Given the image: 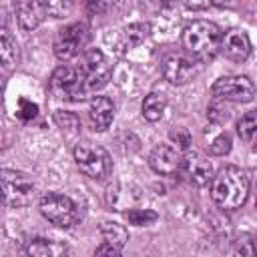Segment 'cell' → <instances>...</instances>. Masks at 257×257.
<instances>
[{"mask_svg": "<svg viewBox=\"0 0 257 257\" xmlns=\"http://www.w3.org/2000/svg\"><path fill=\"white\" fill-rule=\"evenodd\" d=\"M249 195V177L241 167L227 165L213 175L211 181V199L219 209L235 211L239 209Z\"/></svg>", "mask_w": 257, "mask_h": 257, "instance_id": "1", "label": "cell"}, {"mask_svg": "<svg viewBox=\"0 0 257 257\" xmlns=\"http://www.w3.org/2000/svg\"><path fill=\"white\" fill-rule=\"evenodd\" d=\"M221 28L211 20H193L183 28V48L199 62H211L221 50Z\"/></svg>", "mask_w": 257, "mask_h": 257, "instance_id": "2", "label": "cell"}, {"mask_svg": "<svg viewBox=\"0 0 257 257\" xmlns=\"http://www.w3.org/2000/svg\"><path fill=\"white\" fill-rule=\"evenodd\" d=\"M76 70H78L80 80H82L84 96H90L92 92L100 90L108 82V78L112 74V64L102 50L90 48V50H84L80 54Z\"/></svg>", "mask_w": 257, "mask_h": 257, "instance_id": "3", "label": "cell"}, {"mask_svg": "<svg viewBox=\"0 0 257 257\" xmlns=\"http://www.w3.org/2000/svg\"><path fill=\"white\" fill-rule=\"evenodd\" d=\"M74 161L76 167L80 169L82 175H86L88 179H106L112 171V161L108 157V153L90 143V141H80L74 147Z\"/></svg>", "mask_w": 257, "mask_h": 257, "instance_id": "4", "label": "cell"}, {"mask_svg": "<svg viewBox=\"0 0 257 257\" xmlns=\"http://www.w3.org/2000/svg\"><path fill=\"white\" fill-rule=\"evenodd\" d=\"M34 183L26 173L20 171H2V197L6 207H26L34 199Z\"/></svg>", "mask_w": 257, "mask_h": 257, "instance_id": "5", "label": "cell"}, {"mask_svg": "<svg viewBox=\"0 0 257 257\" xmlns=\"http://www.w3.org/2000/svg\"><path fill=\"white\" fill-rule=\"evenodd\" d=\"M40 213L44 219L58 227H72L80 219L76 203L60 193H46L40 199Z\"/></svg>", "mask_w": 257, "mask_h": 257, "instance_id": "6", "label": "cell"}, {"mask_svg": "<svg viewBox=\"0 0 257 257\" xmlns=\"http://www.w3.org/2000/svg\"><path fill=\"white\" fill-rule=\"evenodd\" d=\"M211 94L215 100H231V102H249L255 96V84L245 74L221 76L213 82Z\"/></svg>", "mask_w": 257, "mask_h": 257, "instance_id": "7", "label": "cell"}, {"mask_svg": "<svg viewBox=\"0 0 257 257\" xmlns=\"http://www.w3.org/2000/svg\"><path fill=\"white\" fill-rule=\"evenodd\" d=\"M86 42H88V26L84 22H72L62 30H58L54 38V56L58 60H70L76 54H80Z\"/></svg>", "mask_w": 257, "mask_h": 257, "instance_id": "8", "label": "cell"}, {"mask_svg": "<svg viewBox=\"0 0 257 257\" xmlns=\"http://www.w3.org/2000/svg\"><path fill=\"white\" fill-rule=\"evenodd\" d=\"M48 84H50L52 94L58 96V98H66V100H82V98H86L76 66H66V64L58 66L52 72Z\"/></svg>", "mask_w": 257, "mask_h": 257, "instance_id": "9", "label": "cell"}, {"mask_svg": "<svg viewBox=\"0 0 257 257\" xmlns=\"http://www.w3.org/2000/svg\"><path fill=\"white\" fill-rule=\"evenodd\" d=\"M161 70H163L165 80H169L171 84H177V86L187 84L197 76V66L193 64V60H189L181 54L165 56L163 64H161Z\"/></svg>", "mask_w": 257, "mask_h": 257, "instance_id": "10", "label": "cell"}, {"mask_svg": "<svg viewBox=\"0 0 257 257\" xmlns=\"http://www.w3.org/2000/svg\"><path fill=\"white\" fill-rule=\"evenodd\" d=\"M179 173H183V177H187V181L195 187H205L213 181V167L199 153H189L187 157H183Z\"/></svg>", "mask_w": 257, "mask_h": 257, "instance_id": "11", "label": "cell"}, {"mask_svg": "<svg viewBox=\"0 0 257 257\" xmlns=\"http://www.w3.org/2000/svg\"><path fill=\"white\" fill-rule=\"evenodd\" d=\"M181 163H183L181 153L171 145H157L149 155V165L159 175L171 177V175L179 173Z\"/></svg>", "mask_w": 257, "mask_h": 257, "instance_id": "12", "label": "cell"}, {"mask_svg": "<svg viewBox=\"0 0 257 257\" xmlns=\"http://www.w3.org/2000/svg\"><path fill=\"white\" fill-rule=\"evenodd\" d=\"M221 52L233 62L247 60L251 54V40H249L247 32H243L239 28L225 32V36L221 38Z\"/></svg>", "mask_w": 257, "mask_h": 257, "instance_id": "13", "label": "cell"}, {"mask_svg": "<svg viewBox=\"0 0 257 257\" xmlns=\"http://www.w3.org/2000/svg\"><path fill=\"white\" fill-rule=\"evenodd\" d=\"M14 10L22 30H34L44 20V14H46L40 0H16Z\"/></svg>", "mask_w": 257, "mask_h": 257, "instance_id": "14", "label": "cell"}, {"mask_svg": "<svg viewBox=\"0 0 257 257\" xmlns=\"http://www.w3.org/2000/svg\"><path fill=\"white\" fill-rule=\"evenodd\" d=\"M88 118H90V124L94 131H98V133L106 131L114 118L112 100L108 96H94L90 100V106H88Z\"/></svg>", "mask_w": 257, "mask_h": 257, "instance_id": "15", "label": "cell"}, {"mask_svg": "<svg viewBox=\"0 0 257 257\" xmlns=\"http://www.w3.org/2000/svg\"><path fill=\"white\" fill-rule=\"evenodd\" d=\"M24 251L32 257H54V255H60L66 251L64 245L56 243V241H50V239H42V237H36V239H30L24 247Z\"/></svg>", "mask_w": 257, "mask_h": 257, "instance_id": "16", "label": "cell"}, {"mask_svg": "<svg viewBox=\"0 0 257 257\" xmlns=\"http://www.w3.org/2000/svg\"><path fill=\"white\" fill-rule=\"evenodd\" d=\"M100 235H102V239L106 243H110V245H114L118 249H122L126 245V241H128V231L124 229V225L114 223V221H104L100 225Z\"/></svg>", "mask_w": 257, "mask_h": 257, "instance_id": "17", "label": "cell"}, {"mask_svg": "<svg viewBox=\"0 0 257 257\" xmlns=\"http://www.w3.org/2000/svg\"><path fill=\"white\" fill-rule=\"evenodd\" d=\"M165 108H167V98H165V94H161V92H151V94H147L145 100H143V116H145L147 120H151V122L159 120V118L163 116Z\"/></svg>", "mask_w": 257, "mask_h": 257, "instance_id": "18", "label": "cell"}, {"mask_svg": "<svg viewBox=\"0 0 257 257\" xmlns=\"http://www.w3.org/2000/svg\"><path fill=\"white\" fill-rule=\"evenodd\" d=\"M0 60H2V66L6 70L16 66V62H18V46L6 28L0 34Z\"/></svg>", "mask_w": 257, "mask_h": 257, "instance_id": "19", "label": "cell"}, {"mask_svg": "<svg viewBox=\"0 0 257 257\" xmlns=\"http://www.w3.org/2000/svg\"><path fill=\"white\" fill-rule=\"evenodd\" d=\"M151 32V26L145 24V22H135V24H128L124 30H122V40H124V46H137L141 44Z\"/></svg>", "mask_w": 257, "mask_h": 257, "instance_id": "20", "label": "cell"}, {"mask_svg": "<svg viewBox=\"0 0 257 257\" xmlns=\"http://www.w3.org/2000/svg\"><path fill=\"white\" fill-rule=\"evenodd\" d=\"M237 135L243 141H251L257 135V108L245 112L239 120H237Z\"/></svg>", "mask_w": 257, "mask_h": 257, "instance_id": "21", "label": "cell"}, {"mask_svg": "<svg viewBox=\"0 0 257 257\" xmlns=\"http://www.w3.org/2000/svg\"><path fill=\"white\" fill-rule=\"evenodd\" d=\"M46 14L54 16V18H64L72 12V6H74V0H40Z\"/></svg>", "mask_w": 257, "mask_h": 257, "instance_id": "22", "label": "cell"}, {"mask_svg": "<svg viewBox=\"0 0 257 257\" xmlns=\"http://www.w3.org/2000/svg\"><path fill=\"white\" fill-rule=\"evenodd\" d=\"M126 219L131 225H137V227H145V225H151L159 219V215L151 209H131L126 211Z\"/></svg>", "mask_w": 257, "mask_h": 257, "instance_id": "23", "label": "cell"}, {"mask_svg": "<svg viewBox=\"0 0 257 257\" xmlns=\"http://www.w3.org/2000/svg\"><path fill=\"white\" fill-rule=\"evenodd\" d=\"M54 122L62 131H68V133H76L80 128V118L70 110H56L54 112Z\"/></svg>", "mask_w": 257, "mask_h": 257, "instance_id": "24", "label": "cell"}, {"mask_svg": "<svg viewBox=\"0 0 257 257\" xmlns=\"http://www.w3.org/2000/svg\"><path fill=\"white\" fill-rule=\"evenodd\" d=\"M231 151V135L229 133H221L211 145H209V153L213 157H223Z\"/></svg>", "mask_w": 257, "mask_h": 257, "instance_id": "25", "label": "cell"}, {"mask_svg": "<svg viewBox=\"0 0 257 257\" xmlns=\"http://www.w3.org/2000/svg\"><path fill=\"white\" fill-rule=\"evenodd\" d=\"M38 114V106L32 102V100H28V98H20L18 100V108H16V116L20 118V120H32L34 116Z\"/></svg>", "mask_w": 257, "mask_h": 257, "instance_id": "26", "label": "cell"}, {"mask_svg": "<svg viewBox=\"0 0 257 257\" xmlns=\"http://www.w3.org/2000/svg\"><path fill=\"white\" fill-rule=\"evenodd\" d=\"M207 116L211 122H217V124H223L231 114H229V108L221 102H213L209 108H207Z\"/></svg>", "mask_w": 257, "mask_h": 257, "instance_id": "27", "label": "cell"}, {"mask_svg": "<svg viewBox=\"0 0 257 257\" xmlns=\"http://www.w3.org/2000/svg\"><path fill=\"white\" fill-rule=\"evenodd\" d=\"M233 2L235 0H183V4L193 10H203L209 6H233Z\"/></svg>", "mask_w": 257, "mask_h": 257, "instance_id": "28", "label": "cell"}, {"mask_svg": "<svg viewBox=\"0 0 257 257\" xmlns=\"http://www.w3.org/2000/svg\"><path fill=\"white\" fill-rule=\"evenodd\" d=\"M171 139H173L181 149H189V145H191V135H189V131H187L185 126L173 128V131H171Z\"/></svg>", "mask_w": 257, "mask_h": 257, "instance_id": "29", "label": "cell"}, {"mask_svg": "<svg viewBox=\"0 0 257 257\" xmlns=\"http://www.w3.org/2000/svg\"><path fill=\"white\" fill-rule=\"evenodd\" d=\"M84 10L90 16H98V14H102L106 10V2L104 0H86L84 2Z\"/></svg>", "mask_w": 257, "mask_h": 257, "instance_id": "30", "label": "cell"}, {"mask_svg": "<svg viewBox=\"0 0 257 257\" xmlns=\"http://www.w3.org/2000/svg\"><path fill=\"white\" fill-rule=\"evenodd\" d=\"M94 253H96V255H118V253H120V249L104 241L102 245H98V247H96V251H94Z\"/></svg>", "mask_w": 257, "mask_h": 257, "instance_id": "31", "label": "cell"}, {"mask_svg": "<svg viewBox=\"0 0 257 257\" xmlns=\"http://www.w3.org/2000/svg\"><path fill=\"white\" fill-rule=\"evenodd\" d=\"M151 6H155V8H161V10H165V8H171L177 0H147Z\"/></svg>", "mask_w": 257, "mask_h": 257, "instance_id": "32", "label": "cell"}, {"mask_svg": "<svg viewBox=\"0 0 257 257\" xmlns=\"http://www.w3.org/2000/svg\"><path fill=\"white\" fill-rule=\"evenodd\" d=\"M253 185H255V209H257V173H255V183Z\"/></svg>", "mask_w": 257, "mask_h": 257, "instance_id": "33", "label": "cell"}, {"mask_svg": "<svg viewBox=\"0 0 257 257\" xmlns=\"http://www.w3.org/2000/svg\"><path fill=\"white\" fill-rule=\"evenodd\" d=\"M253 243H255V251H257V239H255V241H253Z\"/></svg>", "mask_w": 257, "mask_h": 257, "instance_id": "34", "label": "cell"}]
</instances>
